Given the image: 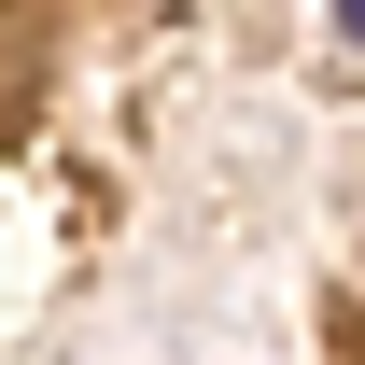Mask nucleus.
<instances>
[{
    "instance_id": "f257e3e1",
    "label": "nucleus",
    "mask_w": 365,
    "mask_h": 365,
    "mask_svg": "<svg viewBox=\"0 0 365 365\" xmlns=\"http://www.w3.org/2000/svg\"><path fill=\"white\" fill-rule=\"evenodd\" d=\"M337 29H351V43H365V0H337Z\"/></svg>"
}]
</instances>
